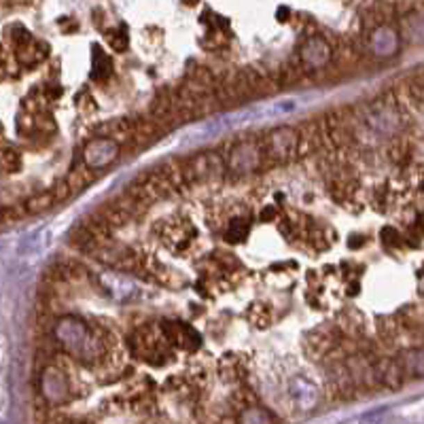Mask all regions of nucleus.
Returning <instances> with one entry per match:
<instances>
[{
  "label": "nucleus",
  "mask_w": 424,
  "mask_h": 424,
  "mask_svg": "<svg viewBox=\"0 0 424 424\" xmlns=\"http://www.w3.org/2000/svg\"><path fill=\"white\" fill-rule=\"evenodd\" d=\"M56 342L85 365H96L106 357L104 337L98 335L88 323L76 316H62L54 325Z\"/></svg>",
  "instance_id": "obj_1"
},
{
  "label": "nucleus",
  "mask_w": 424,
  "mask_h": 424,
  "mask_svg": "<svg viewBox=\"0 0 424 424\" xmlns=\"http://www.w3.org/2000/svg\"><path fill=\"white\" fill-rule=\"evenodd\" d=\"M38 391L49 405H62L70 397V380L58 365H47L40 371Z\"/></svg>",
  "instance_id": "obj_2"
},
{
  "label": "nucleus",
  "mask_w": 424,
  "mask_h": 424,
  "mask_svg": "<svg viewBox=\"0 0 424 424\" xmlns=\"http://www.w3.org/2000/svg\"><path fill=\"white\" fill-rule=\"evenodd\" d=\"M119 142L108 138V136H98L94 140L88 142L83 151V161L88 163L92 170H100L111 165L117 157H119Z\"/></svg>",
  "instance_id": "obj_3"
},
{
  "label": "nucleus",
  "mask_w": 424,
  "mask_h": 424,
  "mask_svg": "<svg viewBox=\"0 0 424 424\" xmlns=\"http://www.w3.org/2000/svg\"><path fill=\"white\" fill-rule=\"evenodd\" d=\"M297 142H300V134L293 127H276L268 134L266 147L276 161H288L293 155H297Z\"/></svg>",
  "instance_id": "obj_4"
},
{
  "label": "nucleus",
  "mask_w": 424,
  "mask_h": 424,
  "mask_svg": "<svg viewBox=\"0 0 424 424\" xmlns=\"http://www.w3.org/2000/svg\"><path fill=\"white\" fill-rule=\"evenodd\" d=\"M229 170L234 174H250L261 163V149L254 142H242L238 145L229 155Z\"/></svg>",
  "instance_id": "obj_5"
},
{
  "label": "nucleus",
  "mask_w": 424,
  "mask_h": 424,
  "mask_svg": "<svg viewBox=\"0 0 424 424\" xmlns=\"http://www.w3.org/2000/svg\"><path fill=\"white\" fill-rule=\"evenodd\" d=\"M300 60L310 70L325 68L331 62V45L320 36H312V38H308L304 42V47L300 49Z\"/></svg>",
  "instance_id": "obj_6"
},
{
  "label": "nucleus",
  "mask_w": 424,
  "mask_h": 424,
  "mask_svg": "<svg viewBox=\"0 0 424 424\" xmlns=\"http://www.w3.org/2000/svg\"><path fill=\"white\" fill-rule=\"evenodd\" d=\"M104 291L117 302H132L134 297H138V284L119 272H108L102 276Z\"/></svg>",
  "instance_id": "obj_7"
},
{
  "label": "nucleus",
  "mask_w": 424,
  "mask_h": 424,
  "mask_svg": "<svg viewBox=\"0 0 424 424\" xmlns=\"http://www.w3.org/2000/svg\"><path fill=\"white\" fill-rule=\"evenodd\" d=\"M371 47L377 58H391L399 49V34L393 26H382L371 32Z\"/></svg>",
  "instance_id": "obj_8"
},
{
  "label": "nucleus",
  "mask_w": 424,
  "mask_h": 424,
  "mask_svg": "<svg viewBox=\"0 0 424 424\" xmlns=\"http://www.w3.org/2000/svg\"><path fill=\"white\" fill-rule=\"evenodd\" d=\"M291 397L300 409H312L318 401V391L314 389L312 382L304 377H295L291 382Z\"/></svg>",
  "instance_id": "obj_9"
},
{
  "label": "nucleus",
  "mask_w": 424,
  "mask_h": 424,
  "mask_svg": "<svg viewBox=\"0 0 424 424\" xmlns=\"http://www.w3.org/2000/svg\"><path fill=\"white\" fill-rule=\"evenodd\" d=\"M399 361L405 371V377H424V344L403 350Z\"/></svg>",
  "instance_id": "obj_10"
},
{
  "label": "nucleus",
  "mask_w": 424,
  "mask_h": 424,
  "mask_svg": "<svg viewBox=\"0 0 424 424\" xmlns=\"http://www.w3.org/2000/svg\"><path fill=\"white\" fill-rule=\"evenodd\" d=\"M66 181H68L72 193H81L85 187L92 183V168L85 163V161L79 163V165H74V168L70 170V174L66 177Z\"/></svg>",
  "instance_id": "obj_11"
},
{
  "label": "nucleus",
  "mask_w": 424,
  "mask_h": 424,
  "mask_svg": "<svg viewBox=\"0 0 424 424\" xmlns=\"http://www.w3.org/2000/svg\"><path fill=\"white\" fill-rule=\"evenodd\" d=\"M54 204H56V195L49 189V191H40V193L30 195L24 202V208H26V212H30V215H40V212H47Z\"/></svg>",
  "instance_id": "obj_12"
},
{
  "label": "nucleus",
  "mask_w": 424,
  "mask_h": 424,
  "mask_svg": "<svg viewBox=\"0 0 424 424\" xmlns=\"http://www.w3.org/2000/svg\"><path fill=\"white\" fill-rule=\"evenodd\" d=\"M238 424H276L274 416L259 405H248L240 411Z\"/></svg>",
  "instance_id": "obj_13"
},
{
  "label": "nucleus",
  "mask_w": 424,
  "mask_h": 424,
  "mask_svg": "<svg viewBox=\"0 0 424 424\" xmlns=\"http://www.w3.org/2000/svg\"><path fill=\"white\" fill-rule=\"evenodd\" d=\"M316 147H318L316 130L308 127V130H304V132L300 134V142H297V157H306V155H310Z\"/></svg>",
  "instance_id": "obj_14"
},
{
  "label": "nucleus",
  "mask_w": 424,
  "mask_h": 424,
  "mask_svg": "<svg viewBox=\"0 0 424 424\" xmlns=\"http://www.w3.org/2000/svg\"><path fill=\"white\" fill-rule=\"evenodd\" d=\"M94 54H96V62H94V66H92V76L98 79V81H102V79H106V76L111 74V60H108L106 56H102L98 47L94 49Z\"/></svg>",
  "instance_id": "obj_15"
},
{
  "label": "nucleus",
  "mask_w": 424,
  "mask_h": 424,
  "mask_svg": "<svg viewBox=\"0 0 424 424\" xmlns=\"http://www.w3.org/2000/svg\"><path fill=\"white\" fill-rule=\"evenodd\" d=\"M246 231H248V225L242 223L240 219H234V221L229 223V229H227V240H229V242H240V240L246 236Z\"/></svg>",
  "instance_id": "obj_16"
},
{
  "label": "nucleus",
  "mask_w": 424,
  "mask_h": 424,
  "mask_svg": "<svg viewBox=\"0 0 424 424\" xmlns=\"http://www.w3.org/2000/svg\"><path fill=\"white\" fill-rule=\"evenodd\" d=\"M106 38H108L111 47H113L115 51H123V49L127 47V36H125L123 30H108V32H106Z\"/></svg>",
  "instance_id": "obj_17"
},
{
  "label": "nucleus",
  "mask_w": 424,
  "mask_h": 424,
  "mask_svg": "<svg viewBox=\"0 0 424 424\" xmlns=\"http://www.w3.org/2000/svg\"><path fill=\"white\" fill-rule=\"evenodd\" d=\"M51 191H54V195H56V202H64V199H68L70 195H74L66 179H60V181L54 185V189H51Z\"/></svg>",
  "instance_id": "obj_18"
},
{
  "label": "nucleus",
  "mask_w": 424,
  "mask_h": 424,
  "mask_svg": "<svg viewBox=\"0 0 424 424\" xmlns=\"http://www.w3.org/2000/svg\"><path fill=\"white\" fill-rule=\"evenodd\" d=\"M286 15H288V11H286V9H280L278 17H280V19H286Z\"/></svg>",
  "instance_id": "obj_19"
},
{
  "label": "nucleus",
  "mask_w": 424,
  "mask_h": 424,
  "mask_svg": "<svg viewBox=\"0 0 424 424\" xmlns=\"http://www.w3.org/2000/svg\"><path fill=\"white\" fill-rule=\"evenodd\" d=\"M183 3H185V5H197L199 0H183Z\"/></svg>",
  "instance_id": "obj_20"
}]
</instances>
